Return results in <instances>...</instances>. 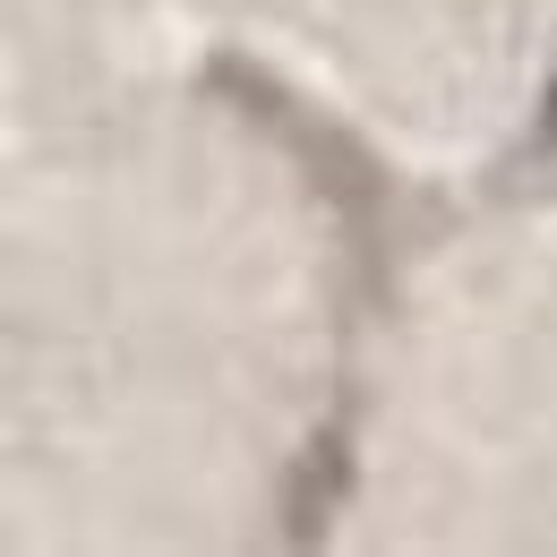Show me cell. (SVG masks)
Here are the masks:
<instances>
[{
	"mask_svg": "<svg viewBox=\"0 0 557 557\" xmlns=\"http://www.w3.org/2000/svg\"><path fill=\"white\" fill-rule=\"evenodd\" d=\"M541 121H549V146H557V86H549V112H541Z\"/></svg>",
	"mask_w": 557,
	"mask_h": 557,
	"instance_id": "cell-2",
	"label": "cell"
},
{
	"mask_svg": "<svg viewBox=\"0 0 557 557\" xmlns=\"http://www.w3.org/2000/svg\"><path fill=\"white\" fill-rule=\"evenodd\" d=\"M214 86L223 95H240V112H258L275 138H292L300 154H309V189H326L335 198V214H344L351 249H360V275H369V292L386 283V172H377V154L360 138H344L335 121H318L300 95H283L267 70H249V61H214Z\"/></svg>",
	"mask_w": 557,
	"mask_h": 557,
	"instance_id": "cell-1",
	"label": "cell"
}]
</instances>
